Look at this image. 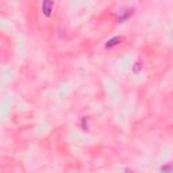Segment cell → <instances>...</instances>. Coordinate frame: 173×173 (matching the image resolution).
Masks as SVG:
<instances>
[{
	"instance_id": "obj_1",
	"label": "cell",
	"mask_w": 173,
	"mask_h": 173,
	"mask_svg": "<svg viewBox=\"0 0 173 173\" xmlns=\"http://www.w3.org/2000/svg\"><path fill=\"white\" fill-rule=\"evenodd\" d=\"M53 6H54V3L50 1V0H46L43 1V4H42V12L45 14L46 16H50L51 11H53Z\"/></svg>"
},
{
	"instance_id": "obj_2",
	"label": "cell",
	"mask_w": 173,
	"mask_h": 173,
	"mask_svg": "<svg viewBox=\"0 0 173 173\" xmlns=\"http://www.w3.org/2000/svg\"><path fill=\"white\" fill-rule=\"evenodd\" d=\"M120 37H115V38H112V39H110L108 42H107V45H106V47H112V46H115V45H118L119 42H120Z\"/></svg>"
},
{
	"instance_id": "obj_3",
	"label": "cell",
	"mask_w": 173,
	"mask_h": 173,
	"mask_svg": "<svg viewBox=\"0 0 173 173\" xmlns=\"http://www.w3.org/2000/svg\"><path fill=\"white\" fill-rule=\"evenodd\" d=\"M139 64H135V68H134V72H138V69H139Z\"/></svg>"
}]
</instances>
